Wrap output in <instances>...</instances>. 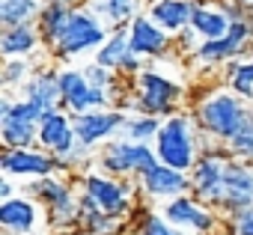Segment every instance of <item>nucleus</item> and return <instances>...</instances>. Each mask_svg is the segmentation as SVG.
Instances as JSON below:
<instances>
[{"instance_id": "1", "label": "nucleus", "mask_w": 253, "mask_h": 235, "mask_svg": "<svg viewBox=\"0 0 253 235\" xmlns=\"http://www.w3.org/2000/svg\"><path fill=\"white\" fill-rule=\"evenodd\" d=\"M191 113H194L200 131L206 134V140L226 146L229 137L244 125V119L253 113V104L244 101L241 95H235L229 86H217V89H206L194 101Z\"/></svg>"}, {"instance_id": "2", "label": "nucleus", "mask_w": 253, "mask_h": 235, "mask_svg": "<svg viewBox=\"0 0 253 235\" xmlns=\"http://www.w3.org/2000/svg\"><path fill=\"white\" fill-rule=\"evenodd\" d=\"M209 143L211 140H206V134L200 131L194 113H182L179 110V113L167 116V119L161 122V131H158L152 146H155V155H158L161 164L191 173Z\"/></svg>"}, {"instance_id": "3", "label": "nucleus", "mask_w": 253, "mask_h": 235, "mask_svg": "<svg viewBox=\"0 0 253 235\" xmlns=\"http://www.w3.org/2000/svg\"><path fill=\"white\" fill-rule=\"evenodd\" d=\"M24 188H27L30 196H36L42 202L54 235L78 229V220H81V188H75V182H69L63 173H54V176L27 182Z\"/></svg>"}, {"instance_id": "4", "label": "nucleus", "mask_w": 253, "mask_h": 235, "mask_svg": "<svg viewBox=\"0 0 253 235\" xmlns=\"http://www.w3.org/2000/svg\"><path fill=\"white\" fill-rule=\"evenodd\" d=\"M81 194L89 196L101 211L119 217V220H134L137 217V196H140V188H137V179H119V176H110L104 170H86L78 182Z\"/></svg>"}, {"instance_id": "5", "label": "nucleus", "mask_w": 253, "mask_h": 235, "mask_svg": "<svg viewBox=\"0 0 253 235\" xmlns=\"http://www.w3.org/2000/svg\"><path fill=\"white\" fill-rule=\"evenodd\" d=\"M110 36V24L89 6V3H78L69 15V24L60 36V42L51 48V57L57 63H72L89 51H98Z\"/></svg>"}, {"instance_id": "6", "label": "nucleus", "mask_w": 253, "mask_h": 235, "mask_svg": "<svg viewBox=\"0 0 253 235\" xmlns=\"http://www.w3.org/2000/svg\"><path fill=\"white\" fill-rule=\"evenodd\" d=\"M131 86L137 95V110L161 116V119L179 113V107L185 101V83L176 75L158 72L155 66H143V72L131 80Z\"/></svg>"}, {"instance_id": "7", "label": "nucleus", "mask_w": 253, "mask_h": 235, "mask_svg": "<svg viewBox=\"0 0 253 235\" xmlns=\"http://www.w3.org/2000/svg\"><path fill=\"white\" fill-rule=\"evenodd\" d=\"M158 164L155 146L152 143H134L128 137H113L95 152V167L119 176V179H140L149 167Z\"/></svg>"}, {"instance_id": "8", "label": "nucleus", "mask_w": 253, "mask_h": 235, "mask_svg": "<svg viewBox=\"0 0 253 235\" xmlns=\"http://www.w3.org/2000/svg\"><path fill=\"white\" fill-rule=\"evenodd\" d=\"M42 107H36L27 98H12L6 95L0 101V140L3 149H30L39 146V119Z\"/></svg>"}, {"instance_id": "9", "label": "nucleus", "mask_w": 253, "mask_h": 235, "mask_svg": "<svg viewBox=\"0 0 253 235\" xmlns=\"http://www.w3.org/2000/svg\"><path fill=\"white\" fill-rule=\"evenodd\" d=\"M250 48H253V15H241V18L232 21L226 36L203 39L188 60H191L194 69H217V66H226L235 57L247 54Z\"/></svg>"}, {"instance_id": "10", "label": "nucleus", "mask_w": 253, "mask_h": 235, "mask_svg": "<svg viewBox=\"0 0 253 235\" xmlns=\"http://www.w3.org/2000/svg\"><path fill=\"white\" fill-rule=\"evenodd\" d=\"M229 152L226 146H206V152L200 155V161L194 164V170L188 173L191 176V194L197 199H203L206 205H214L220 211V202H223V188H226V164H229Z\"/></svg>"}, {"instance_id": "11", "label": "nucleus", "mask_w": 253, "mask_h": 235, "mask_svg": "<svg viewBox=\"0 0 253 235\" xmlns=\"http://www.w3.org/2000/svg\"><path fill=\"white\" fill-rule=\"evenodd\" d=\"M161 214L170 223H176L179 229H185L188 235H217V232H223V214L214 205H206L203 199H197L194 194H182V196L164 202Z\"/></svg>"}, {"instance_id": "12", "label": "nucleus", "mask_w": 253, "mask_h": 235, "mask_svg": "<svg viewBox=\"0 0 253 235\" xmlns=\"http://www.w3.org/2000/svg\"><path fill=\"white\" fill-rule=\"evenodd\" d=\"M60 107L69 110L72 116L86 110H101V107H113V95L104 89H95L84 69L66 66L60 69Z\"/></svg>"}, {"instance_id": "13", "label": "nucleus", "mask_w": 253, "mask_h": 235, "mask_svg": "<svg viewBox=\"0 0 253 235\" xmlns=\"http://www.w3.org/2000/svg\"><path fill=\"white\" fill-rule=\"evenodd\" d=\"M0 226L6 235H54L42 202L30 194L0 202Z\"/></svg>"}, {"instance_id": "14", "label": "nucleus", "mask_w": 253, "mask_h": 235, "mask_svg": "<svg viewBox=\"0 0 253 235\" xmlns=\"http://www.w3.org/2000/svg\"><path fill=\"white\" fill-rule=\"evenodd\" d=\"M125 110L119 107H101V110H86V113H75L72 122H75V134L84 146L89 149H101L104 143H110L113 137L122 134L125 125Z\"/></svg>"}, {"instance_id": "15", "label": "nucleus", "mask_w": 253, "mask_h": 235, "mask_svg": "<svg viewBox=\"0 0 253 235\" xmlns=\"http://www.w3.org/2000/svg\"><path fill=\"white\" fill-rule=\"evenodd\" d=\"M0 170L3 176H12L15 182L27 185V182H36V179H45V176H54V173H63L57 158L42 149V146H30V149H3V158H0Z\"/></svg>"}, {"instance_id": "16", "label": "nucleus", "mask_w": 253, "mask_h": 235, "mask_svg": "<svg viewBox=\"0 0 253 235\" xmlns=\"http://www.w3.org/2000/svg\"><path fill=\"white\" fill-rule=\"evenodd\" d=\"M137 188H140V196L149 199V202H170L182 194H191V176L185 170H176V167H167V164H155L149 167L140 179H137Z\"/></svg>"}, {"instance_id": "17", "label": "nucleus", "mask_w": 253, "mask_h": 235, "mask_svg": "<svg viewBox=\"0 0 253 235\" xmlns=\"http://www.w3.org/2000/svg\"><path fill=\"white\" fill-rule=\"evenodd\" d=\"M95 63L113 69L122 80H134V78L143 72V66H146V60L131 51L128 27H113V30H110L107 42L95 51Z\"/></svg>"}, {"instance_id": "18", "label": "nucleus", "mask_w": 253, "mask_h": 235, "mask_svg": "<svg viewBox=\"0 0 253 235\" xmlns=\"http://www.w3.org/2000/svg\"><path fill=\"white\" fill-rule=\"evenodd\" d=\"M128 42H131V51H134L137 57H143L146 63L164 60V57H170V51L176 48V45H173V36H170L164 27H158V24L149 18V12H140V15L128 24Z\"/></svg>"}, {"instance_id": "19", "label": "nucleus", "mask_w": 253, "mask_h": 235, "mask_svg": "<svg viewBox=\"0 0 253 235\" xmlns=\"http://www.w3.org/2000/svg\"><path fill=\"white\" fill-rule=\"evenodd\" d=\"M253 205V161H241V158H229L226 164V188H223V202H220V214H232Z\"/></svg>"}, {"instance_id": "20", "label": "nucleus", "mask_w": 253, "mask_h": 235, "mask_svg": "<svg viewBox=\"0 0 253 235\" xmlns=\"http://www.w3.org/2000/svg\"><path fill=\"white\" fill-rule=\"evenodd\" d=\"M75 143H78V134H75L72 113L63 110V107L45 110V113H42V119H39V146L48 149V152L57 158V155L69 152Z\"/></svg>"}, {"instance_id": "21", "label": "nucleus", "mask_w": 253, "mask_h": 235, "mask_svg": "<svg viewBox=\"0 0 253 235\" xmlns=\"http://www.w3.org/2000/svg\"><path fill=\"white\" fill-rule=\"evenodd\" d=\"M200 0H149L146 3V12L149 18L164 27L173 39L191 27V18H194V9H197Z\"/></svg>"}, {"instance_id": "22", "label": "nucleus", "mask_w": 253, "mask_h": 235, "mask_svg": "<svg viewBox=\"0 0 253 235\" xmlns=\"http://www.w3.org/2000/svg\"><path fill=\"white\" fill-rule=\"evenodd\" d=\"M21 98L33 101L36 107L42 110H54L60 107V69H51V66H39L30 80L18 89Z\"/></svg>"}, {"instance_id": "23", "label": "nucleus", "mask_w": 253, "mask_h": 235, "mask_svg": "<svg viewBox=\"0 0 253 235\" xmlns=\"http://www.w3.org/2000/svg\"><path fill=\"white\" fill-rule=\"evenodd\" d=\"M39 48H45V42H42V33H39L36 21L12 24V27H3V33H0V54H3V60H9V57H36Z\"/></svg>"}, {"instance_id": "24", "label": "nucleus", "mask_w": 253, "mask_h": 235, "mask_svg": "<svg viewBox=\"0 0 253 235\" xmlns=\"http://www.w3.org/2000/svg\"><path fill=\"white\" fill-rule=\"evenodd\" d=\"M191 27L197 30L200 39H220L229 33L232 18L223 9L220 0H200L197 9H194V18H191Z\"/></svg>"}, {"instance_id": "25", "label": "nucleus", "mask_w": 253, "mask_h": 235, "mask_svg": "<svg viewBox=\"0 0 253 235\" xmlns=\"http://www.w3.org/2000/svg\"><path fill=\"white\" fill-rule=\"evenodd\" d=\"M72 9H75V3H63V0H45V6H42V12H39V18H36L39 33H42V42H45V51H51V48L60 42L63 30H66V24H69Z\"/></svg>"}, {"instance_id": "26", "label": "nucleus", "mask_w": 253, "mask_h": 235, "mask_svg": "<svg viewBox=\"0 0 253 235\" xmlns=\"http://www.w3.org/2000/svg\"><path fill=\"white\" fill-rule=\"evenodd\" d=\"M223 86L253 104V54H241L223 66Z\"/></svg>"}, {"instance_id": "27", "label": "nucleus", "mask_w": 253, "mask_h": 235, "mask_svg": "<svg viewBox=\"0 0 253 235\" xmlns=\"http://www.w3.org/2000/svg\"><path fill=\"white\" fill-rule=\"evenodd\" d=\"M140 3L143 0H92V9L113 27H128L137 15H140Z\"/></svg>"}, {"instance_id": "28", "label": "nucleus", "mask_w": 253, "mask_h": 235, "mask_svg": "<svg viewBox=\"0 0 253 235\" xmlns=\"http://www.w3.org/2000/svg\"><path fill=\"white\" fill-rule=\"evenodd\" d=\"M161 116H152V113H128L125 116V125H122V134L119 137H128L134 143H155L158 131H161Z\"/></svg>"}, {"instance_id": "29", "label": "nucleus", "mask_w": 253, "mask_h": 235, "mask_svg": "<svg viewBox=\"0 0 253 235\" xmlns=\"http://www.w3.org/2000/svg\"><path fill=\"white\" fill-rule=\"evenodd\" d=\"M128 235H188L176 223H170L161 211H137V217L128 226Z\"/></svg>"}, {"instance_id": "30", "label": "nucleus", "mask_w": 253, "mask_h": 235, "mask_svg": "<svg viewBox=\"0 0 253 235\" xmlns=\"http://www.w3.org/2000/svg\"><path fill=\"white\" fill-rule=\"evenodd\" d=\"M45 0H0V24L12 27L24 21H36Z\"/></svg>"}, {"instance_id": "31", "label": "nucleus", "mask_w": 253, "mask_h": 235, "mask_svg": "<svg viewBox=\"0 0 253 235\" xmlns=\"http://www.w3.org/2000/svg\"><path fill=\"white\" fill-rule=\"evenodd\" d=\"M36 69H39L36 66V57H9V60H3L0 83H3V89H21Z\"/></svg>"}, {"instance_id": "32", "label": "nucleus", "mask_w": 253, "mask_h": 235, "mask_svg": "<svg viewBox=\"0 0 253 235\" xmlns=\"http://www.w3.org/2000/svg\"><path fill=\"white\" fill-rule=\"evenodd\" d=\"M226 152L232 158H241V161H253V113L244 119V125L229 137L226 143Z\"/></svg>"}, {"instance_id": "33", "label": "nucleus", "mask_w": 253, "mask_h": 235, "mask_svg": "<svg viewBox=\"0 0 253 235\" xmlns=\"http://www.w3.org/2000/svg\"><path fill=\"white\" fill-rule=\"evenodd\" d=\"M223 235H253V205L223 217Z\"/></svg>"}, {"instance_id": "34", "label": "nucleus", "mask_w": 253, "mask_h": 235, "mask_svg": "<svg viewBox=\"0 0 253 235\" xmlns=\"http://www.w3.org/2000/svg\"><path fill=\"white\" fill-rule=\"evenodd\" d=\"M12 196H18L15 179H12V176H0V202H3V199H12Z\"/></svg>"}, {"instance_id": "35", "label": "nucleus", "mask_w": 253, "mask_h": 235, "mask_svg": "<svg viewBox=\"0 0 253 235\" xmlns=\"http://www.w3.org/2000/svg\"><path fill=\"white\" fill-rule=\"evenodd\" d=\"M235 3H238L244 12H250V15H253V0H235Z\"/></svg>"}, {"instance_id": "36", "label": "nucleus", "mask_w": 253, "mask_h": 235, "mask_svg": "<svg viewBox=\"0 0 253 235\" xmlns=\"http://www.w3.org/2000/svg\"><path fill=\"white\" fill-rule=\"evenodd\" d=\"M63 235H86L84 229H69V232H63Z\"/></svg>"}, {"instance_id": "37", "label": "nucleus", "mask_w": 253, "mask_h": 235, "mask_svg": "<svg viewBox=\"0 0 253 235\" xmlns=\"http://www.w3.org/2000/svg\"><path fill=\"white\" fill-rule=\"evenodd\" d=\"M63 3H75L78 6V3H86V0H63Z\"/></svg>"}, {"instance_id": "38", "label": "nucleus", "mask_w": 253, "mask_h": 235, "mask_svg": "<svg viewBox=\"0 0 253 235\" xmlns=\"http://www.w3.org/2000/svg\"><path fill=\"white\" fill-rule=\"evenodd\" d=\"M86 3H92V0H86Z\"/></svg>"}]
</instances>
